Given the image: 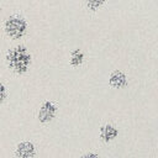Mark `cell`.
Here are the masks:
<instances>
[{
	"instance_id": "6da1fadb",
	"label": "cell",
	"mask_w": 158,
	"mask_h": 158,
	"mask_svg": "<svg viewBox=\"0 0 158 158\" xmlns=\"http://www.w3.org/2000/svg\"><path fill=\"white\" fill-rule=\"evenodd\" d=\"M5 59L10 70L17 75H22L27 73L32 63L31 53L27 49V47H25L23 44H17L10 48L6 53Z\"/></svg>"
},
{
	"instance_id": "7a4b0ae2",
	"label": "cell",
	"mask_w": 158,
	"mask_h": 158,
	"mask_svg": "<svg viewBox=\"0 0 158 158\" xmlns=\"http://www.w3.org/2000/svg\"><path fill=\"white\" fill-rule=\"evenodd\" d=\"M4 30L11 40H20L27 31V22L20 16H10L4 23Z\"/></svg>"
},
{
	"instance_id": "3957f363",
	"label": "cell",
	"mask_w": 158,
	"mask_h": 158,
	"mask_svg": "<svg viewBox=\"0 0 158 158\" xmlns=\"http://www.w3.org/2000/svg\"><path fill=\"white\" fill-rule=\"evenodd\" d=\"M57 114H58V106L52 100H44L38 107L37 120L40 123L47 125L56 118Z\"/></svg>"
},
{
	"instance_id": "277c9868",
	"label": "cell",
	"mask_w": 158,
	"mask_h": 158,
	"mask_svg": "<svg viewBox=\"0 0 158 158\" xmlns=\"http://www.w3.org/2000/svg\"><path fill=\"white\" fill-rule=\"evenodd\" d=\"M14 153L16 158H35L37 156V146L32 141L25 139L16 144Z\"/></svg>"
},
{
	"instance_id": "5b68a950",
	"label": "cell",
	"mask_w": 158,
	"mask_h": 158,
	"mask_svg": "<svg viewBox=\"0 0 158 158\" xmlns=\"http://www.w3.org/2000/svg\"><path fill=\"white\" fill-rule=\"evenodd\" d=\"M109 84L114 89H123L127 86L128 80L123 72L121 70H114L109 77Z\"/></svg>"
},
{
	"instance_id": "8992f818",
	"label": "cell",
	"mask_w": 158,
	"mask_h": 158,
	"mask_svg": "<svg viewBox=\"0 0 158 158\" xmlns=\"http://www.w3.org/2000/svg\"><path fill=\"white\" fill-rule=\"evenodd\" d=\"M118 136V128L111 123H106L100 127L99 130V137L102 142H111Z\"/></svg>"
},
{
	"instance_id": "52a82bcc",
	"label": "cell",
	"mask_w": 158,
	"mask_h": 158,
	"mask_svg": "<svg viewBox=\"0 0 158 158\" xmlns=\"http://www.w3.org/2000/svg\"><path fill=\"white\" fill-rule=\"evenodd\" d=\"M83 62H84V53H83V51H80V49L77 48V49H74V51L70 52L69 64L72 67H79V65L83 64Z\"/></svg>"
},
{
	"instance_id": "ba28073f",
	"label": "cell",
	"mask_w": 158,
	"mask_h": 158,
	"mask_svg": "<svg viewBox=\"0 0 158 158\" xmlns=\"http://www.w3.org/2000/svg\"><path fill=\"white\" fill-rule=\"evenodd\" d=\"M85 1H86L88 7H89L91 11H96V10H99V9L105 4L106 0H85Z\"/></svg>"
},
{
	"instance_id": "9c48e42d",
	"label": "cell",
	"mask_w": 158,
	"mask_h": 158,
	"mask_svg": "<svg viewBox=\"0 0 158 158\" xmlns=\"http://www.w3.org/2000/svg\"><path fill=\"white\" fill-rule=\"evenodd\" d=\"M9 96V90H7V86L4 84V83H0V105H2L6 99Z\"/></svg>"
},
{
	"instance_id": "30bf717a",
	"label": "cell",
	"mask_w": 158,
	"mask_h": 158,
	"mask_svg": "<svg viewBox=\"0 0 158 158\" xmlns=\"http://www.w3.org/2000/svg\"><path fill=\"white\" fill-rule=\"evenodd\" d=\"M78 158H100V156L95 152H88V153H84V154L79 156Z\"/></svg>"
}]
</instances>
